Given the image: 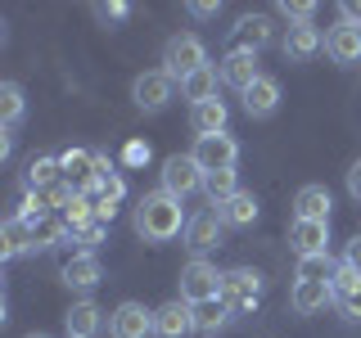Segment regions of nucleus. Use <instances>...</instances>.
<instances>
[{
    "label": "nucleus",
    "instance_id": "423d86ee",
    "mask_svg": "<svg viewBox=\"0 0 361 338\" xmlns=\"http://www.w3.org/2000/svg\"><path fill=\"white\" fill-rule=\"evenodd\" d=\"M163 189H167V194H176V199L195 194V189H203V167L190 154H172L163 163Z\"/></svg>",
    "mask_w": 361,
    "mask_h": 338
},
{
    "label": "nucleus",
    "instance_id": "4468645a",
    "mask_svg": "<svg viewBox=\"0 0 361 338\" xmlns=\"http://www.w3.org/2000/svg\"><path fill=\"white\" fill-rule=\"evenodd\" d=\"M231 45L244 50V54H257L262 45H271V18L267 14H244L240 27L231 32Z\"/></svg>",
    "mask_w": 361,
    "mask_h": 338
},
{
    "label": "nucleus",
    "instance_id": "39448f33",
    "mask_svg": "<svg viewBox=\"0 0 361 338\" xmlns=\"http://www.w3.org/2000/svg\"><path fill=\"white\" fill-rule=\"evenodd\" d=\"M195 163L203 167V176H212V172H235V158H240V144L231 140V135H199L195 140Z\"/></svg>",
    "mask_w": 361,
    "mask_h": 338
},
{
    "label": "nucleus",
    "instance_id": "f704fd0d",
    "mask_svg": "<svg viewBox=\"0 0 361 338\" xmlns=\"http://www.w3.org/2000/svg\"><path fill=\"white\" fill-rule=\"evenodd\" d=\"M276 9L293 23V27H298V23H312V14H316V5H307V0H302V5H289V0H285V5H276Z\"/></svg>",
    "mask_w": 361,
    "mask_h": 338
},
{
    "label": "nucleus",
    "instance_id": "c9c22d12",
    "mask_svg": "<svg viewBox=\"0 0 361 338\" xmlns=\"http://www.w3.org/2000/svg\"><path fill=\"white\" fill-rule=\"evenodd\" d=\"M95 14L104 18V23H122L131 14V5H122V0H113V5H95Z\"/></svg>",
    "mask_w": 361,
    "mask_h": 338
},
{
    "label": "nucleus",
    "instance_id": "473e14b6",
    "mask_svg": "<svg viewBox=\"0 0 361 338\" xmlns=\"http://www.w3.org/2000/svg\"><path fill=\"white\" fill-rule=\"evenodd\" d=\"M361 284V270H353V266H338L334 275H330V293L338 298V293H348V289H357Z\"/></svg>",
    "mask_w": 361,
    "mask_h": 338
},
{
    "label": "nucleus",
    "instance_id": "0eeeda50",
    "mask_svg": "<svg viewBox=\"0 0 361 338\" xmlns=\"http://www.w3.org/2000/svg\"><path fill=\"white\" fill-rule=\"evenodd\" d=\"M131 99H135V108H145V113H158V108H167V99H172V77L158 68V73H140L131 82Z\"/></svg>",
    "mask_w": 361,
    "mask_h": 338
},
{
    "label": "nucleus",
    "instance_id": "ddd939ff",
    "mask_svg": "<svg viewBox=\"0 0 361 338\" xmlns=\"http://www.w3.org/2000/svg\"><path fill=\"white\" fill-rule=\"evenodd\" d=\"M289 244H293L298 257L325 253V244H330V221H293L289 225Z\"/></svg>",
    "mask_w": 361,
    "mask_h": 338
},
{
    "label": "nucleus",
    "instance_id": "6ab92c4d",
    "mask_svg": "<svg viewBox=\"0 0 361 338\" xmlns=\"http://www.w3.org/2000/svg\"><path fill=\"white\" fill-rule=\"evenodd\" d=\"M63 325H68V338H95L99 330H104V311L95 307V302H73V311L63 315Z\"/></svg>",
    "mask_w": 361,
    "mask_h": 338
},
{
    "label": "nucleus",
    "instance_id": "aec40b11",
    "mask_svg": "<svg viewBox=\"0 0 361 338\" xmlns=\"http://www.w3.org/2000/svg\"><path fill=\"white\" fill-rule=\"evenodd\" d=\"M321 50H325V37L312 23H298V27L285 32V59H312V54H321Z\"/></svg>",
    "mask_w": 361,
    "mask_h": 338
},
{
    "label": "nucleus",
    "instance_id": "bb28decb",
    "mask_svg": "<svg viewBox=\"0 0 361 338\" xmlns=\"http://www.w3.org/2000/svg\"><path fill=\"white\" fill-rule=\"evenodd\" d=\"M226 320H231V307H226L221 298L199 302V307H195V330L199 334H217V330H226Z\"/></svg>",
    "mask_w": 361,
    "mask_h": 338
},
{
    "label": "nucleus",
    "instance_id": "c756f323",
    "mask_svg": "<svg viewBox=\"0 0 361 338\" xmlns=\"http://www.w3.org/2000/svg\"><path fill=\"white\" fill-rule=\"evenodd\" d=\"M334 262H330V253H316V257H298V275L293 280H321V284H330V275H334Z\"/></svg>",
    "mask_w": 361,
    "mask_h": 338
},
{
    "label": "nucleus",
    "instance_id": "e433bc0d",
    "mask_svg": "<svg viewBox=\"0 0 361 338\" xmlns=\"http://www.w3.org/2000/svg\"><path fill=\"white\" fill-rule=\"evenodd\" d=\"M348 194H353V199H361V158H357L353 167H348Z\"/></svg>",
    "mask_w": 361,
    "mask_h": 338
},
{
    "label": "nucleus",
    "instance_id": "412c9836",
    "mask_svg": "<svg viewBox=\"0 0 361 338\" xmlns=\"http://www.w3.org/2000/svg\"><path fill=\"white\" fill-rule=\"evenodd\" d=\"M293 311L298 315H312V311H325L334 302V293H330V284H321V280H298L293 284Z\"/></svg>",
    "mask_w": 361,
    "mask_h": 338
},
{
    "label": "nucleus",
    "instance_id": "2eb2a0df",
    "mask_svg": "<svg viewBox=\"0 0 361 338\" xmlns=\"http://www.w3.org/2000/svg\"><path fill=\"white\" fill-rule=\"evenodd\" d=\"M217 73H221V82H226V86H235L240 95L257 82V77H262V73H257V54H244V50H231V54L221 59Z\"/></svg>",
    "mask_w": 361,
    "mask_h": 338
},
{
    "label": "nucleus",
    "instance_id": "a878e982",
    "mask_svg": "<svg viewBox=\"0 0 361 338\" xmlns=\"http://www.w3.org/2000/svg\"><path fill=\"white\" fill-rule=\"evenodd\" d=\"M217 217H221L226 225H253V221H257V199L240 189L231 203H221V208H217Z\"/></svg>",
    "mask_w": 361,
    "mask_h": 338
},
{
    "label": "nucleus",
    "instance_id": "b1692460",
    "mask_svg": "<svg viewBox=\"0 0 361 338\" xmlns=\"http://www.w3.org/2000/svg\"><path fill=\"white\" fill-rule=\"evenodd\" d=\"M190 127H195L199 135H221L226 131V104H221V99L195 104V108H190Z\"/></svg>",
    "mask_w": 361,
    "mask_h": 338
},
{
    "label": "nucleus",
    "instance_id": "4c0bfd02",
    "mask_svg": "<svg viewBox=\"0 0 361 338\" xmlns=\"http://www.w3.org/2000/svg\"><path fill=\"white\" fill-rule=\"evenodd\" d=\"M127 163H131V167H135V163H149V144H140V140L127 144Z\"/></svg>",
    "mask_w": 361,
    "mask_h": 338
},
{
    "label": "nucleus",
    "instance_id": "f03ea898",
    "mask_svg": "<svg viewBox=\"0 0 361 338\" xmlns=\"http://www.w3.org/2000/svg\"><path fill=\"white\" fill-rule=\"evenodd\" d=\"M199 68H208V50H203V41L195 32H180V37H172L163 45V73L172 77V82H185Z\"/></svg>",
    "mask_w": 361,
    "mask_h": 338
},
{
    "label": "nucleus",
    "instance_id": "f257e3e1",
    "mask_svg": "<svg viewBox=\"0 0 361 338\" xmlns=\"http://www.w3.org/2000/svg\"><path fill=\"white\" fill-rule=\"evenodd\" d=\"M185 225H190V217L180 212V199L167 194V189H154V194H145L135 203V230L154 244H167L176 234H185Z\"/></svg>",
    "mask_w": 361,
    "mask_h": 338
},
{
    "label": "nucleus",
    "instance_id": "20e7f679",
    "mask_svg": "<svg viewBox=\"0 0 361 338\" xmlns=\"http://www.w3.org/2000/svg\"><path fill=\"white\" fill-rule=\"evenodd\" d=\"M257 298H262V275H257V270H248V266L226 270V280H221V302L231 307V315H235V311H253Z\"/></svg>",
    "mask_w": 361,
    "mask_h": 338
},
{
    "label": "nucleus",
    "instance_id": "9b49d317",
    "mask_svg": "<svg viewBox=\"0 0 361 338\" xmlns=\"http://www.w3.org/2000/svg\"><path fill=\"white\" fill-rule=\"evenodd\" d=\"M195 330V307L190 302H163V307L154 311V334L158 338H180V334H190Z\"/></svg>",
    "mask_w": 361,
    "mask_h": 338
},
{
    "label": "nucleus",
    "instance_id": "ea45409f",
    "mask_svg": "<svg viewBox=\"0 0 361 338\" xmlns=\"http://www.w3.org/2000/svg\"><path fill=\"white\" fill-rule=\"evenodd\" d=\"M190 14H195V18H212V14H217V5H212V0H195Z\"/></svg>",
    "mask_w": 361,
    "mask_h": 338
},
{
    "label": "nucleus",
    "instance_id": "4be33fe9",
    "mask_svg": "<svg viewBox=\"0 0 361 338\" xmlns=\"http://www.w3.org/2000/svg\"><path fill=\"white\" fill-rule=\"evenodd\" d=\"M23 253H32V230L23 217H9L5 230H0V257L9 262V257H23Z\"/></svg>",
    "mask_w": 361,
    "mask_h": 338
},
{
    "label": "nucleus",
    "instance_id": "c85d7f7f",
    "mask_svg": "<svg viewBox=\"0 0 361 338\" xmlns=\"http://www.w3.org/2000/svg\"><path fill=\"white\" fill-rule=\"evenodd\" d=\"M23 86H14V82H5L0 86V122L5 127H14V122H23Z\"/></svg>",
    "mask_w": 361,
    "mask_h": 338
},
{
    "label": "nucleus",
    "instance_id": "5701e85b",
    "mask_svg": "<svg viewBox=\"0 0 361 338\" xmlns=\"http://www.w3.org/2000/svg\"><path fill=\"white\" fill-rule=\"evenodd\" d=\"M217 68H199V73H190L185 77V82H180V95H185V99H195V104H208V99H217Z\"/></svg>",
    "mask_w": 361,
    "mask_h": 338
},
{
    "label": "nucleus",
    "instance_id": "7ed1b4c3",
    "mask_svg": "<svg viewBox=\"0 0 361 338\" xmlns=\"http://www.w3.org/2000/svg\"><path fill=\"white\" fill-rule=\"evenodd\" d=\"M221 270L212 262H203V257H195V262L180 266V302H190V307H199V302H212L221 298Z\"/></svg>",
    "mask_w": 361,
    "mask_h": 338
},
{
    "label": "nucleus",
    "instance_id": "7c9ffc66",
    "mask_svg": "<svg viewBox=\"0 0 361 338\" xmlns=\"http://www.w3.org/2000/svg\"><path fill=\"white\" fill-rule=\"evenodd\" d=\"M27 230H32V248H50V244H59V239H63V230H59V225H54L50 217L27 221Z\"/></svg>",
    "mask_w": 361,
    "mask_h": 338
},
{
    "label": "nucleus",
    "instance_id": "f3484780",
    "mask_svg": "<svg viewBox=\"0 0 361 338\" xmlns=\"http://www.w3.org/2000/svg\"><path fill=\"white\" fill-rule=\"evenodd\" d=\"M59 275H63L68 289H95L99 280H104V270H99V257H95V253H73V257L63 262Z\"/></svg>",
    "mask_w": 361,
    "mask_h": 338
},
{
    "label": "nucleus",
    "instance_id": "9d476101",
    "mask_svg": "<svg viewBox=\"0 0 361 338\" xmlns=\"http://www.w3.org/2000/svg\"><path fill=\"white\" fill-rule=\"evenodd\" d=\"M109 334L113 338H145V334H154V311H145L140 302H122V307L109 315Z\"/></svg>",
    "mask_w": 361,
    "mask_h": 338
},
{
    "label": "nucleus",
    "instance_id": "a19ab883",
    "mask_svg": "<svg viewBox=\"0 0 361 338\" xmlns=\"http://www.w3.org/2000/svg\"><path fill=\"white\" fill-rule=\"evenodd\" d=\"M343 23H357V27H361V5H357V0L343 5Z\"/></svg>",
    "mask_w": 361,
    "mask_h": 338
},
{
    "label": "nucleus",
    "instance_id": "393cba45",
    "mask_svg": "<svg viewBox=\"0 0 361 338\" xmlns=\"http://www.w3.org/2000/svg\"><path fill=\"white\" fill-rule=\"evenodd\" d=\"M59 180H63V158H32L27 163V185L32 189L45 194V189H54Z\"/></svg>",
    "mask_w": 361,
    "mask_h": 338
},
{
    "label": "nucleus",
    "instance_id": "79ce46f5",
    "mask_svg": "<svg viewBox=\"0 0 361 338\" xmlns=\"http://www.w3.org/2000/svg\"><path fill=\"white\" fill-rule=\"evenodd\" d=\"M27 338H50V334H27Z\"/></svg>",
    "mask_w": 361,
    "mask_h": 338
},
{
    "label": "nucleus",
    "instance_id": "dca6fc26",
    "mask_svg": "<svg viewBox=\"0 0 361 338\" xmlns=\"http://www.w3.org/2000/svg\"><path fill=\"white\" fill-rule=\"evenodd\" d=\"M330 189L325 185H302L293 194V221H330Z\"/></svg>",
    "mask_w": 361,
    "mask_h": 338
},
{
    "label": "nucleus",
    "instance_id": "58836bf2",
    "mask_svg": "<svg viewBox=\"0 0 361 338\" xmlns=\"http://www.w3.org/2000/svg\"><path fill=\"white\" fill-rule=\"evenodd\" d=\"M343 266H353V270H361V234L353 244H348V253H343Z\"/></svg>",
    "mask_w": 361,
    "mask_h": 338
},
{
    "label": "nucleus",
    "instance_id": "a211bd4d",
    "mask_svg": "<svg viewBox=\"0 0 361 338\" xmlns=\"http://www.w3.org/2000/svg\"><path fill=\"white\" fill-rule=\"evenodd\" d=\"M276 108H280V82L276 77H257V82L244 90V113L248 118H271Z\"/></svg>",
    "mask_w": 361,
    "mask_h": 338
},
{
    "label": "nucleus",
    "instance_id": "6e6552de",
    "mask_svg": "<svg viewBox=\"0 0 361 338\" xmlns=\"http://www.w3.org/2000/svg\"><path fill=\"white\" fill-rule=\"evenodd\" d=\"M221 230H226V221L217 217V212H195V217H190V225H185V248H190L195 257L212 253V248L221 244Z\"/></svg>",
    "mask_w": 361,
    "mask_h": 338
},
{
    "label": "nucleus",
    "instance_id": "2f4dec72",
    "mask_svg": "<svg viewBox=\"0 0 361 338\" xmlns=\"http://www.w3.org/2000/svg\"><path fill=\"white\" fill-rule=\"evenodd\" d=\"M73 239L82 244V253H95L99 244H104V221H90V225H77Z\"/></svg>",
    "mask_w": 361,
    "mask_h": 338
},
{
    "label": "nucleus",
    "instance_id": "cd10ccee",
    "mask_svg": "<svg viewBox=\"0 0 361 338\" xmlns=\"http://www.w3.org/2000/svg\"><path fill=\"white\" fill-rule=\"evenodd\" d=\"M203 189H208L212 208H221V203H231L235 194H240V185H235V172H212V176H203Z\"/></svg>",
    "mask_w": 361,
    "mask_h": 338
},
{
    "label": "nucleus",
    "instance_id": "1a4fd4ad",
    "mask_svg": "<svg viewBox=\"0 0 361 338\" xmlns=\"http://www.w3.org/2000/svg\"><path fill=\"white\" fill-rule=\"evenodd\" d=\"M63 180L77 189V194H90L99 180V154L90 149H68L63 154Z\"/></svg>",
    "mask_w": 361,
    "mask_h": 338
},
{
    "label": "nucleus",
    "instance_id": "f8f14e48",
    "mask_svg": "<svg viewBox=\"0 0 361 338\" xmlns=\"http://www.w3.org/2000/svg\"><path fill=\"white\" fill-rule=\"evenodd\" d=\"M325 54H330L334 63H357L361 59V27L357 23H334V27L325 32Z\"/></svg>",
    "mask_w": 361,
    "mask_h": 338
},
{
    "label": "nucleus",
    "instance_id": "72a5a7b5",
    "mask_svg": "<svg viewBox=\"0 0 361 338\" xmlns=\"http://www.w3.org/2000/svg\"><path fill=\"white\" fill-rule=\"evenodd\" d=\"M334 307L348 315V320H361V284L357 289H348V293H338L334 298Z\"/></svg>",
    "mask_w": 361,
    "mask_h": 338
}]
</instances>
